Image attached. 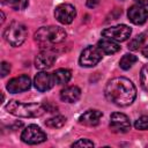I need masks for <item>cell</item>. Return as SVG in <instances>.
I'll return each instance as SVG.
<instances>
[{
	"instance_id": "484cf974",
	"label": "cell",
	"mask_w": 148,
	"mask_h": 148,
	"mask_svg": "<svg viewBox=\"0 0 148 148\" xmlns=\"http://www.w3.org/2000/svg\"><path fill=\"white\" fill-rule=\"evenodd\" d=\"M99 3V0H87V6L89 8H95Z\"/></svg>"
},
{
	"instance_id": "4fadbf2b",
	"label": "cell",
	"mask_w": 148,
	"mask_h": 148,
	"mask_svg": "<svg viewBox=\"0 0 148 148\" xmlns=\"http://www.w3.org/2000/svg\"><path fill=\"white\" fill-rule=\"evenodd\" d=\"M127 16H128V20L133 23V24H136V25H140V24H143L147 18H148V10L141 6V5H133L128 8V12H127Z\"/></svg>"
},
{
	"instance_id": "d4e9b609",
	"label": "cell",
	"mask_w": 148,
	"mask_h": 148,
	"mask_svg": "<svg viewBox=\"0 0 148 148\" xmlns=\"http://www.w3.org/2000/svg\"><path fill=\"white\" fill-rule=\"evenodd\" d=\"M9 72H10V65L6 61H2L1 62V76L5 77L7 74H9Z\"/></svg>"
},
{
	"instance_id": "9a60e30c",
	"label": "cell",
	"mask_w": 148,
	"mask_h": 148,
	"mask_svg": "<svg viewBox=\"0 0 148 148\" xmlns=\"http://www.w3.org/2000/svg\"><path fill=\"white\" fill-rule=\"evenodd\" d=\"M81 97V89L76 86H69L60 91V98L67 103H75Z\"/></svg>"
},
{
	"instance_id": "6da1fadb",
	"label": "cell",
	"mask_w": 148,
	"mask_h": 148,
	"mask_svg": "<svg viewBox=\"0 0 148 148\" xmlns=\"http://www.w3.org/2000/svg\"><path fill=\"white\" fill-rule=\"evenodd\" d=\"M104 95L106 99L118 106L131 105L136 97V88L127 77H113L108 81Z\"/></svg>"
},
{
	"instance_id": "603a6c76",
	"label": "cell",
	"mask_w": 148,
	"mask_h": 148,
	"mask_svg": "<svg viewBox=\"0 0 148 148\" xmlns=\"http://www.w3.org/2000/svg\"><path fill=\"white\" fill-rule=\"evenodd\" d=\"M10 6L15 10H22L28 6V0H13L10 2Z\"/></svg>"
},
{
	"instance_id": "8992f818",
	"label": "cell",
	"mask_w": 148,
	"mask_h": 148,
	"mask_svg": "<svg viewBox=\"0 0 148 148\" xmlns=\"http://www.w3.org/2000/svg\"><path fill=\"white\" fill-rule=\"evenodd\" d=\"M21 139L24 143L38 145V143H42L46 140V134L39 126L29 125L23 130V132L21 134Z\"/></svg>"
},
{
	"instance_id": "30bf717a",
	"label": "cell",
	"mask_w": 148,
	"mask_h": 148,
	"mask_svg": "<svg viewBox=\"0 0 148 148\" xmlns=\"http://www.w3.org/2000/svg\"><path fill=\"white\" fill-rule=\"evenodd\" d=\"M57 59V54L52 49H43L35 58V66L37 69L44 71L50 68Z\"/></svg>"
},
{
	"instance_id": "44dd1931",
	"label": "cell",
	"mask_w": 148,
	"mask_h": 148,
	"mask_svg": "<svg viewBox=\"0 0 148 148\" xmlns=\"http://www.w3.org/2000/svg\"><path fill=\"white\" fill-rule=\"evenodd\" d=\"M140 82L141 87L148 92V64L143 65L140 72Z\"/></svg>"
},
{
	"instance_id": "ac0fdd59",
	"label": "cell",
	"mask_w": 148,
	"mask_h": 148,
	"mask_svg": "<svg viewBox=\"0 0 148 148\" xmlns=\"http://www.w3.org/2000/svg\"><path fill=\"white\" fill-rule=\"evenodd\" d=\"M138 61V58L134 56V54H131V53H126L121 57L120 61H119V66L120 68H123L124 71H127L130 69L135 62Z\"/></svg>"
},
{
	"instance_id": "7402d4cb",
	"label": "cell",
	"mask_w": 148,
	"mask_h": 148,
	"mask_svg": "<svg viewBox=\"0 0 148 148\" xmlns=\"http://www.w3.org/2000/svg\"><path fill=\"white\" fill-rule=\"evenodd\" d=\"M134 127L136 130H140V131L148 130V116H141V117H139L135 120V123H134Z\"/></svg>"
},
{
	"instance_id": "277c9868",
	"label": "cell",
	"mask_w": 148,
	"mask_h": 148,
	"mask_svg": "<svg viewBox=\"0 0 148 148\" xmlns=\"http://www.w3.org/2000/svg\"><path fill=\"white\" fill-rule=\"evenodd\" d=\"M28 35L27 27L21 22H12L3 31V37L12 46H20L23 44Z\"/></svg>"
},
{
	"instance_id": "f1b7e54d",
	"label": "cell",
	"mask_w": 148,
	"mask_h": 148,
	"mask_svg": "<svg viewBox=\"0 0 148 148\" xmlns=\"http://www.w3.org/2000/svg\"><path fill=\"white\" fill-rule=\"evenodd\" d=\"M13 0H1V2L2 3H9V2H12Z\"/></svg>"
},
{
	"instance_id": "9c48e42d",
	"label": "cell",
	"mask_w": 148,
	"mask_h": 148,
	"mask_svg": "<svg viewBox=\"0 0 148 148\" xmlns=\"http://www.w3.org/2000/svg\"><path fill=\"white\" fill-rule=\"evenodd\" d=\"M110 130L113 133H127L131 130V123L126 114L113 112L110 116Z\"/></svg>"
},
{
	"instance_id": "5bb4252c",
	"label": "cell",
	"mask_w": 148,
	"mask_h": 148,
	"mask_svg": "<svg viewBox=\"0 0 148 148\" xmlns=\"http://www.w3.org/2000/svg\"><path fill=\"white\" fill-rule=\"evenodd\" d=\"M103 113L98 110H87L79 117V123L84 125V126H96L98 125Z\"/></svg>"
},
{
	"instance_id": "8fae6325",
	"label": "cell",
	"mask_w": 148,
	"mask_h": 148,
	"mask_svg": "<svg viewBox=\"0 0 148 148\" xmlns=\"http://www.w3.org/2000/svg\"><path fill=\"white\" fill-rule=\"evenodd\" d=\"M30 86H31L30 77L28 75H20L9 80V82L6 86V89L12 94H17L28 90Z\"/></svg>"
},
{
	"instance_id": "d6986e66",
	"label": "cell",
	"mask_w": 148,
	"mask_h": 148,
	"mask_svg": "<svg viewBox=\"0 0 148 148\" xmlns=\"http://www.w3.org/2000/svg\"><path fill=\"white\" fill-rule=\"evenodd\" d=\"M65 124H66V118L64 116H60V114L53 116V117L46 119V121H45V125L50 128H60Z\"/></svg>"
},
{
	"instance_id": "ba28073f",
	"label": "cell",
	"mask_w": 148,
	"mask_h": 148,
	"mask_svg": "<svg viewBox=\"0 0 148 148\" xmlns=\"http://www.w3.org/2000/svg\"><path fill=\"white\" fill-rule=\"evenodd\" d=\"M76 16V9L71 3H60L54 9V17L61 24H69Z\"/></svg>"
},
{
	"instance_id": "52a82bcc",
	"label": "cell",
	"mask_w": 148,
	"mask_h": 148,
	"mask_svg": "<svg viewBox=\"0 0 148 148\" xmlns=\"http://www.w3.org/2000/svg\"><path fill=\"white\" fill-rule=\"evenodd\" d=\"M132 34V29L126 24H118L110 28H106L102 31V36L113 39L116 42H124L130 38Z\"/></svg>"
},
{
	"instance_id": "e0dca14e",
	"label": "cell",
	"mask_w": 148,
	"mask_h": 148,
	"mask_svg": "<svg viewBox=\"0 0 148 148\" xmlns=\"http://www.w3.org/2000/svg\"><path fill=\"white\" fill-rule=\"evenodd\" d=\"M53 76L57 84H66L72 77V72L66 68H59L53 73Z\"/></svg>"
},
{
	"instance_id": "7c38bea8",
	"label": "cell",
	"mask_w": 148,
	"mask_h": 148,
	"mask_svg": "<svg viewBox=\"0 0 148 148\" xmlns=\"http://www.w3.org/2000/svg\"><path fill=\"white\" fill-rule=\"evenodd\" d=\"M56 83L54 76L51 73L47 72H39L38 74H36L35 79H34V84L36 87V89L38 91H47L50 90Z\"/></svg>"
},
{
	"instance_id": "cb8c5ba5",
	"label": "cell",
	"mask_w": 148,
	"mask_h": 148,
	"mask_svg": "<svg viewBox=\"0 0 148 148\" xmlns=\"http://www.w3.org/2000/svg\"><path fill=\"white\" fill-rule=\"evenodd\" d=\"M72 146L73 147H94V142L88 139H79Z\"/></svg>"
},
{
	"instance_id": "4316f807",
	"label": "cell",
	"mask_w": 148,
	"mask_h": 148,
	"mask_svg": "<svg viewBox=\"0 0 148 148\" xmlns=\"http://www.w3.org/2000/svg\"><path fill=\"white\" fill-rule=\"evenodd\" d=\"M141 52H142V56H143V57L148 58V44L142 47V51H141Z\"/></svg>"
},
{
	"instance_id": "3957f363",
	"label": "cell",
	"mask_w": 148,
	"mask_h": 148,
	"mask_svg": "<svg viewBox=\"0 0 148 148\" xmlns=\"http://www.w3.org/2000/svg\"><path fill=\"white\" fill-rule=\"evenodd\" d=\"M6 110L8 113L21 117V118H36L40 117L47 112L46 105L42 103H22L18 101H9L6 104Z\"/></svg>"
},
{
	"instance_id": "2e32d148",
	"label": "cell",
	"mask_w": 148,
	"mask_h": 148,
	"mask_svg": "<svg viewBox=\"0 0 148 148\" xmlns=\"http://www.w3.org/2000/svg\"><path fill=\"white\" fill-rule=\"evenodd\" d=\"M97 46L104 54H114L120 50V45L118 44V42L106 37H103L102 39H99L97 43Z\"/></svg>"
},
{
	"instance_id": "5b68a950",
	"label": "cell",
	"mask_w": 148,
	"mask_h": 148,
	"mask_svg": "<svg viewBox=\"0 0 148 148\" xmlns=\"http://www.w3.org/2000/svg\"><path fill=\"white\" fill-rule=\"evenodd\" d=\"M102 57L103 52L99 50L98 46L89 45L81 52L79 62L82 67H94L102 60Z\"/></svg>"
},
{
	"instance_id": "83f0119b",
	"label": "cell",
	"mask_w": 148,
	"mask_h": 148,
	"mask_svg": "<svg viewBox=\"0 0 148 148\" xmlns=\"http://www.w3.org/2000/svg\"><path fill=\"white\" fill-rule=\"evenodd\" d=\"M135 1L138 2V5H141V6H143V7L148 6V0H135Z\"/></svg>"
},
{
	"instance_id": "ffe728a7",
	"label": "cell",
	"mask_w": 148,
	"mask_h": 148,
	"mask_svg": "<svg viewBox=\"0 0 148 148\" xmlns=\"http://www.w3.org/2000/svg\"><path fill=\"white\" fill-rule=\"evenodd\" d=\"M143 42H145V35H143V34H140V35L133 37V38L130 40V43H128V49H130V50H133V51H134V50H138L140 46H142Z\"/></svg>"
},
{
	"instance_id": "7a4b0ae2",
	"label": "cell",
	"mask_w": 148,
	"mask_h": 148,
	"mask_svg": "<svg viewBox=\"0 0 148 148\" xmlns=\"http://www.w3.org/2000/svg\"><path fill=\"white\" fill-rule=\"evenodd\" d=\"M66 39V31L61 27H42L35 32V40L42 49H52Z\"/></svg>"
}]
</instances>
